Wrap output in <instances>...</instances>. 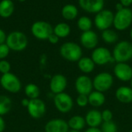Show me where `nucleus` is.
<instances>
[{"label":"nucleus","mask_w":132,"mask_h":132,"mask_svg":"<svg viewBox=\"0 0 132 132\" xmlns=\"http://www.w3.org/2000/svg\"><path fill=\"white\" fill-rule=\"evenodd\" d=\"M12 100L6 95H0V116L7 114L12 109Z\"/></svg>","instance_id":"bb28decb"},{"label":"nucleus","mask_w":132,"mask_h":132,"mask_svg":"<svg viewBox=\"0 0 132 132\" xmlns=\"http://www.w3.org/2000/svg\"><path fill=\"white\" fill-rule=\"evenodd\" d=\"M6 38H7V36H6L5 32L2 29H0V44L5 43Z\"/></svg>","instance_id":"c9c22d12"},{"label":"nucleus","mask_w":132,"mask_h":132,"mask_svg":"<svg viewBox=\"0 0 132 132\" xmlns=\"http://www.w3.org/2000/svg\"><path fill=\"white\" fill-rule=\"evenodd\" d=\"M35 132H43V131H35ZM45 132V131H44Z\"/></svg>","instance_id":"de8ad7c7"},{"label":"nucleus","mask_w":132,"mask_h":132,"mask_svg":"<svg viewBox=\"0 0 132 132\" xmlns=\"http://www.w3.org/2000/svg\"><path fill=\"white\" fill-rule=\"evenodd\" d=\"M116 63H127L132 59V43L127 40L118 42L112 52Z\"/></svg>","instance_id":"f257e3e1"},{"label":"nucleus","mask_w":132,"mask_h":132,"mask_svg":"<svg viewBox=\"0 0 132 132\" xmlns=\"http://www.w3.org/2000/svg\"><path fill=\"white\" fill-rule=\"evenodd\" d=\"M19 2H25L26 0H19Z\"/></svg>","instance_id":"a18cd8bd"},{"label":"nucleus","mask_w":132,"mask_h":132,"mask_svg":"<svg viewBox=\"0 0 132 132\" xmlns=\"http://www.w3.org/2000/svg\"><path fill=\"white\" fill-rule=\"evenodd\" d=\"M119 2L124 7H126V8H129V6H131L132 5V0H120Z\"/></svg>","instance_id":"e433bc0d"},{"label":"nucleus","mask_w":132,"mask_h":132,"mask_svg":"<svg viewBox=\"0 0 132 132\" xmlns=\"http://www.w3.org/2000/svg\"><path fill=\"white\" fill-rule=\"evenodd\" d=\"M101 132H118V128L115 122L113 121H108V122H103L101 125Z\"/></svg>","instance_id":"c756f323"},{"label":"nucleus","mask_w":132,"mask_h":132,"mask_svg":"<svg viewBox=\"0 0 132 132\" xmlns=\"http://www.w3.org/2000/svg\"><path fill=\"white\" fill-rule=\"evenodd\" d=\"M5 43L9 47L10 50L20 52L26 48L28 45V39L23 32L13 31L7 36Z\"/></svg>","instance_id":"7ed1b4c3"},{"label":"nucleus","mask_w":132,"mask_h":132,"mask_svg":"<svg viewBox=\"0 0 132 132\" xmlns=\"http://www.w3.org/2000/svg\"><path fill=\"white\" fill-rule=\"evenodd\" d=\"M131 9V12H132V9Z\"/></svg>","instance_id":"09e8293b"},{"label":"nucleus","mask_w":132,"mask_h":132,"mask_svg":"<svg viewBox=\"0 0 132 132\" xmlns=\"http://www.w3.org/2000/svg\"><path fill=\"white\" fill-rule=\"evenodd\" d=\"M10 49L6 43L0 44V60H5L9 54Z\"/></svg>","instance_id":"72a5a7b5"},{"label":"nucleus","mask_w":132,"mask_h":132,"mask_svg":"<svg viewBox=\"0 0 132 132\" xmlns=\"http://www.w3.org/2000/svg\"><path fill=\"white\" fill-rule=\"evenodd\" d=\"M31 32L35 38L46 40L53 32V28L46 21H36L32 25Z\"/></svg>","instance_id":"6e6552de"},{"label":"nucleus","mask_w":132,"mask_h":132,"mask_svg":"<svg viewBox=\"0 0 132 132\" xmlns=\"http://www.w3.org/2000/svg\"><path fill=\"white\" fill-rule=\"evenodd\" d=\"M70 26L66 22H60L53 28V33L59 38H66L70 33Z\"/></svg>","instance_id":"393cba45"},{"label":"nucleus","mask_w":132,"mask_h":132,"mask_svg":"<svg viewBox=\"0 0 132 132\" xmlns=\"http://www.w3.org/2000/svg\"><path fill=\"white\" fill-rule=\"evenodd\" d=\"M84 118L86 124L89 128H99L103 123L101 112L97 109H91L88 111Z\"/></svg>","instance_id":"a211bd4d"},{"label":"nucleus","mask_w":132,"mask_h":132,"mask_svg":"<svg viewBox=\"0 0 132 132\" xmlns=\"http://www.w3.org/2000/svg\"><path fill=\"white\" fill-rule=\"evenodd\" d=\"M114 74L116 78L121 81H131L132 79V67L127 63H117L114 67Z\"/></svg>","instance_id":"4468645a"},{"label":"nucleus","mask_w":132,"mask_h":132,"mask_svg":"<svg viewBox=\"0 0 132 132\" xmlns=\"http://www.w3.org/2000/svg\"><path fill=\"white\" fill-rule=\"evenodd\" d=\"M14 12V3L12 0H2L0 2V16L2 18L10 17Z\"/></svg>","instance_id":"b1692460"},{"label":"nucleus","mask_w":132,"mask_h":132,"mask_svg":"<svg viewBox=\"0 0 132 132\" xmlns=\"http://www.w3.org/2000/svg\"><path fill=\"white\" fill-rule=\"evenodd\" d=\"M130 85H131L130 87H131V89H132V79H131V81H130Z\"/></svg>","instance_id":"c03bdc74"},{"label":"nucleus","mask_w":132,"mask_h":132,"mask_svg":"<svg viewBox=\"0 0 132 132\" xmlns=\"http://www.w3.org/2000/svg\"><path fill=\"white\" fill-rule=\"evenodd\" d=\"M128 132H132V129H131V130H130V131H129Z\"/></svg>","instance_id":"49530a36"},{"label":"nucleus","mask_w":132,"mask_h":132,"mask_svg":"<svg viewBox=\"0 0 132 132\" xmlns=\"http://www.w3.org/2000/svg\"><path fill=\"white\" fill-rule=\"evenodd\" d=\"M80 7L85 12L97 14L104 9V0H78Z\"/></svg>","instance_id":"2eb2a0df"},{"label":"nucleus","mask_w":132,"mask_h":132,"mask_svg":"<svg viewBox=\"0 0 132 132\" xmlns=\"http://www.w3.org/2000/svg\"><path fill=\"white\" fill-rule=\"evenodd\" d=\"M131 24L132 12L131 9L124 7L114 14L113 25L117 30L124 31L129 28Z\"/></svg>","instance_id":"20e7f679"},{"label":"nucleus","mask_w":132,"mask_h":132,"mask_svg":"<svg viewBox=\"0 0 132 132\" xmlns=\"http://www.w3.org/2000/svg\"><path fill=\"white\" fill-rule=\"evenodd\" d=\"M92 26H93V22L91 19L87 16L85 15L81 16L77 20V27L80 30L82 31V32L91 30Z\"/></svg>","instance_id":"c85d7f7f"},{"label":"nucleus","mask_w":132,"mask_h":132,"mask_svg":"<svg viewBox=\"0 0 132 132\" xmlns=\"http://www.w3.org/2000/svg\"><path fill=\"white\" fill-rule=\"evenodd\" d=\"M60 54L64 60L69 62H77L83 56V50L77 43L67 42L60 46Z\"/></svg>","instance_id":"f03ea898"},{"label":"nucleus","mask_w":132,"mask_h":132,"mask_svg":"<svg viewBox=\"0 0 132 132\" xmlns=\"http://www.w3.org/2000/svg\"><path fill=\"white\" fill-rule=\"evenodd\" d=\"M29 115L33 119H39L43 118L46 112V105L45 102L39 99H32L29 101L26 108Z\"/></svg>","instance_id":"9b49d317"},{"label":"nucleus","mask_w":132,"mask_h":132,"mask_svg":"<svg viewBox=\"0 0 132 132\" xmlns=\"http://www.w3.org/2000/svg\"><path fill=\"white\" fill-rule=\"evenodd\" d=\"M114 84V77L108 72H101L97 73L93 79L94 89L95 90L104 93L109 90Z\"/></svg>","instance_id":"423d86ee"},{"label":"nucleus","mask_w":132,"mask_h":132,"mask_svg":"<svg viewBox=\"0 0 132 132\" xmlns=\"http://www.w3.org/2000/svg\"><path fill=\"white\" fill-rule=\"evenodd\" d=\"M24 92H25V94L26 95V97L29 98V100L39 98V94H40L39 87L36 84H32V83H30L26 85Z\"/></svg>","instance_id":"a878e982"},{"label":"nucleus","mask_w":132,"mask_h":132,"mask_svg":"<svg viewBox=\"0 0 132 132\" xmlns=\"http://www.w3.org/2000/svg\"><path fill=\"white\" fill-rule=\"evenodd\" d=\"M116 99L121 104H128L132 103V89L131 87L121 86L115 91Z\"/></svg>","instance_id":"6ab92c4d"},{"label":"nucleus","mask_w":132,"mask_h":132,"mask_svg":"<svg viewBox=\"0 0 132 132\" xmlns=\"http://www.w3.org/2000/svg\"><path fill=\"white\" fill-rule=\"evenodd\" d=\"M130 36H131V39H132V29H131V32H130Z\"/></svg>","instance_id":"37998d69"},{"label":"nucleus","mask_w":132,"mask_h":132,"mask_svg":"<svg viewBox=\"0 0 132 132\" xmlns=\"http://www.w3.org/2000/svg\"><path fill=\"white\" fill-rule=\"evenodd\" d=\"M59 39H60V38L56 35V34H54L53 32L49 36V38H48V39L47 40H49V42L50 43H52V44H56L58 42H59Z\"/></svg>","instance_id":"f704fd0d"},{"label":"nucleus","mask_w":132,"mask_h":132,"mask_svg":"<svg viewBox=\"0 0 132 132\" xmlns=\"http://www.w3.org/2000/svg\"><path fill=\"white\" fill-rule=\"evenodd\" d=\"M0 84L5 90L12 94H16L22 89V83L19 78L11 72L2 74Z\"/></svg>","instance_id":"39448f33"},{"label":"nucleus","mask_w":132,"mask_h":132,"mask_svg":"<svg viewBox=\"0 0 132 132\" xmlns=\"http://www.w3.org/2000/svg\"><path fill=\"white\" fill-rule=\"evenodd\" d=\"M88 101L90 106L94 108H100L104 104L106 97L104 93L94 90L88 95Z\"/></svg>","instance_id":"412c9836"},{"label":"nucleus","mask_w":132,"mask_h":132,"mask_svg":"<svg viewBox=\"0 0 132 132\" xmlns=\"http://www.w3.org/2000/svg\"><path fill=\"white\" fill-rule=\"evenodd\" d=\"M70 131L67 121L62 118L50 120L44 127L45 132H68Z\"/></svg>","instance_id":"f3484780"},{"label":"nucleus","mask_w":132,"mask_h":132,"mask_svg":"<svg viewBox=\"0 0 132 132\" xmlns=\"http://www.w3.org/2000/svg\"><path fill=\"white\" fill-rule=\"evenodd\" d=\"M96 64L91 59V57L87 56H82L78 61H77V67L80 72L83 73L87 74L92 73L95 69Z\"/></svg>","instance_id":"aec40b11"},{"label":"nucleus","mask_w":132,"mask_h":132,"mask_svg":"<svg viewBox=\"0 0 132 132\" xmlns=\"http://www.w3.org/2000/svg\"><path fill=\"white\" fill-rule=\"evenodd\" d=\"M29 98H23V99H22V101H21V104H22V107H25V108H27V106L29 105Z\"/></svg>","instance_id":"58836bf2"},{"label":"nucleus","mask_w":132,"mask_h":132,"mask_svg":"<svg viewBox=\"0 0 132 132\" xmlns=\"http://www.w3.org/2000/svg\"><path fill=\"white\" fill-rule=\"evenodd\" d=\"M61 15L66 20H73L78 15V9L77 6L73 4H67L62 8Z\"/></svg>","instance_id":"5701e85b"},{"label":"nucleus","mask_w":132,"mask_h":132,"mask_svg":"<svg viewBox=\"0 0 132 132\" xmlns=\"http://www.w3.org/2000/svg\"><path fill=\"white\" fill-rule=\"evenodd\" d=\"M53 104L56 109L63 114H67L71 111L74 105L72 97L66 92L55 94L53 97Z\"/></svg>","instance_id":"0eeeda50"},{"label":"nucleus","mask_w":132,"mask_h":132,"mask_svg":"<svg viewBox=\"0 0 132 132\" xmlns=\"http://www.w3.org/2000/svg\"><path fill=\"white\" fill-rule=\"evenodd\" d=\"M67 87V79L61 73H56L53 75L50 81V90L55 95L65 92Z\"/></svg>","instance_id":"ddd939ff"},{"label":"nucleus","mask_w":132,"mask_h":132,"mask_svg":"<svg viewBox=\"0 0 132 132\" xmlns=\"http://www.w3.org/2000/svg\"><path fill=\"white\" fill-rule=\"evenodd\" d=\"M114 15L110 9H103L97 12L94 18V24L97 29L105 30L110 29L114 23Z\"/></svg>","instance_id":"1a4fd4ad"},{"label":"nucleus","mask_w":132,"mask_h":132,"mask_svg":"<svg viewBox=\"0 0 132 132\" xmlns=\"http://www.w3.org/2000/svg\"><path fill=\"white\" fill-rule=\"evenodd\" d=\"M80 44L87 50H94L98 44L97 34L93 30L83 32L80 37Z\"/></svg>","instance_id":"dca6fc26"},{"label":"nucleus","mask_w":132,"mask_h":132,"mask_svg":"<svg viewBox=\"0 0 132 132\" xmlns=\"http://www.w3.org/2000/svg\"><path fill=\"white\" fill-rule=\"evenodd\" d=\"M67 124L70 130L79 131L83 130L87 125L85 118L80 115H74L71 117L68 120Z\"/></svg>","instance_id":"4be33fe9"},{"label":"nucleus","mask_w":132,"mask_h":132,"mask_svg":"<svg viewBox=\"0 0 132 132\" xmlns=\"http://www.w3.org/2000/svg\"><path fill=\"white\" fill-rule=\"evenodd\" d=\"M68 132H80L79 131H74V130H70Z\"/></svg>","instance_id":"79ce46f5"},{"label":"nucleus","mask_w":132,"mask_h":132,"mask_svg":"<svg viewBox=\"0 0 132 132\" xmlns=\"http://www.w3.org/2000/svg\"><path fill=\"white\" fill-rule=\"evenodd\" d=\"M11 70V64L5 60H0V73L2 74L8 73Z\"/></svg>","instance_id":"2f4dec72"},{"label":"nucleus","mask_w":132,"mask_h":132,"mask_svg":"<svg viewBox=\"0 0 132 132\" xmlns=\"http://www.w3.org/2000/svg\"><path fill=\"white\" fill-rule=\"evenodd\" d=\"M91 59L96 65L104 66L108 63L115 62L111 51L104 46L96 47L91 53Z\"/></svg>","instance_id":"9d476101"},{"label":"nucleus","mask_w":132,"mask_h":132,"mask_svg":"<svg viewBox=\"0 0 132 132\" xmlns=\"http://www.w3.org/2000/svg\"><path fill=\"white\" fill-rule=\"evenodd\" d=\"M5 122L2 116H0V132H4L5 129Z\"/></svg>","instance_id":"4c0bfd02"},{"label":"nucleus","mask_w":132,"mask_h":132,"mask_svg":"<svg viewBox=\"0 0 132 132\" xmlns=\"http://www.w3.org/2000/svg\"><path fill=\"white\" fill-rule=\"evenodd\" d=\"M101 117H102L103 122H108V121H113L114 114H113V112L111 110L105 109L101 112Z\"/></svg>","instance_id":"473e14b6"},{"label":"nucleus","mask_w":132,"mask_h":132,"mask_svg":"<svg viewBox=\"0 0 132 132\" xmlns=\"http://www.w3.org/2000/svg\"><path fill=\"white\" fill-rule=\"evenodd\" d=\"M76 102L78 107L80 108H84L89 104L88 101V96L84 95V94H79L76 99Z\"/></svg>","instance_id":"7c9ffc66"},{"label":"nucleus","mask_w":132,"mask_h":132,"mask_svg":"<svg viewBox=\"0 0 132 132\" xmlns=\"http://www.w3.org/2000/svg\"><path fill=\"white\" fill-rule=\"evenodd\" d=\"M74 87L78 94H84L88 96L93 91L94 89L93 80H91V78L87 76L86 74L80 75L75 80Z\"/></svg>","instance_id":"f8f14e48"},{"label":"nucleus","mask_w":132,"mask_h":132,"mask_svg":"<svg viewBox=\"0 0 132 132\" xmlns=\"http://www.w3.org/2000/svg\"><path fill=\"white\" fill-rule=\"evenodd\" d=\"M101 38L105 43L113 44V43H115L118 40V35L114 30L108 29L102 31Z\"/></svg>","instance_id":"cd10ccee"},{"label":"nucleus","mask_w":132,"mask_h":132,"mask_svg":"<svg viewBox=\"0 0 132 132\" xmlns=\"http://www.w3.org/2000/svg\"><path fill=\"white\" fill-rule=\"evenodd\" d=\"M84 132H101V130L99 128H88Z\"/></svg>","instance_id":"ea45409f"},{"label":"nucleus","mask_w":132,"mask_h":132,"mask_svg":"<svg viewBox=\"0 0 132 132\" xmlns=\"http://www.w3.org/2000/svg\"><path fill=\"white\" fill-rule=\"evenodd\" d=\"M124 8V6L120 3V2H118L117 5H116V9H117V11H118V10H121V9H122Z\"/></svg>","instance_id":"a19ab883"}]
</instances>
